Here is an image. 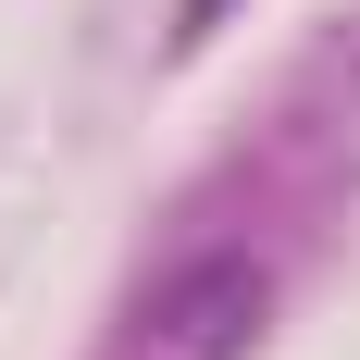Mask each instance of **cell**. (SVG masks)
Segmentation results:
<instances>
[{
	"mask_svg": "<svg viewBox=\"0 0 360 360\" xmlns=\"http://www.w3.org/2000/svg\"><path fill=\"white\" fill-rule=\"evenodd\" d=\"M149 323L174 335L186 360H224V348H236V335L261 323V274H249V261H236V249H224V261H186L174 286L149 298Z\"/></svg>",
	"mask_w": 360,
	"mask_h": 360,
	"instance_id": "6da1fadb",
	"label": "cell"
}]
</instances>
